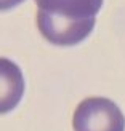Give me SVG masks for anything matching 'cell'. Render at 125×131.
Returning a JSON list of instances; mask_svg holds the SVG:
<instances>
[{
    "label": "cell",
    "mask_w": 125,
    "mask_h": 131,
    "mask_svg": "<svg viewBox=\"0 0 125 131\" xmlns=\"http://www.w3.org/2000/svg\"><path fill=\"white\" fill-rule=\"evenodd\" d=\"M40 34L58 47H72L85 40L95 27L103 0H35Z\"/></svg>",
    "instance_id": "1"
},
{
    "label": "cell",
    "mask_w": 125,
    "mask_h": 131,
    "mask_svg": "<svg viewBox=\"0 0 125 131\" xmlns=\"http://www.w3.org/2000/svg\"><path fill=\"white\" fill-rule=\"evenodd\" d=\"M72 126L74 131H125V117L108 97H87L77 106Z\"/></svg>",
    "instance_id": "2"
},
{
    "label": "cell",
    "mask_w": 125,
    "mask_h": 131,
    "mask_svg": "<svg viewBox=\"0 0 125 131\" xmlns=\"http://www.w3.org/2000/svg\"><path fill=\"white\" fill-rule=\"evenodd\" d=\"M24 94V77L18 64L0 58V115L15 109Z\"/></svg>",
    "instance_id": "3"
},
{
    "label": "cell",
    "mask_w": 125,
    "mask_h": 131,
    "mask_svg": "<svg viewBox=\"0 0 125 131\" xmlns=\"http://www.w3.org/2000/svg\"><path fill=\"white\" fill-rule=\"evenodd\" d=\"M24 0H0V11L3 10H10V8H15L16 5H19Z\"/></svg>",
    "instance_id": "4"
}]
</instances>
